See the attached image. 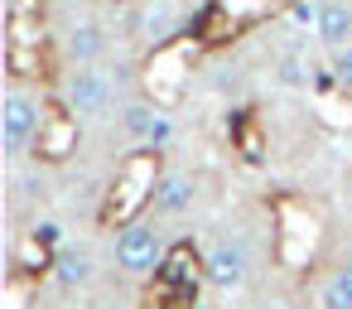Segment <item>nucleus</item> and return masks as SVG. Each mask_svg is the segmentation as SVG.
<instances>
[{"label":"nucleus","instance_id":"nucleus-1","mask_svg":"<svg viewBox=\"0 0 352 309\" xmlns=\"http://www.w3.org/2000/svg\"><path fill=\"white\" fill-rule=\"evenodd\" d=\"M160 150H135L121 169H116V184H111V193H107V203H102V227H131L135 222V213L145 208V203H155V189H160Z\"/></svg>","mask_w":352,"mask_h":309},{"label":"nucleus","instance_id":"nucleus-2","mask_svg":"<svg viewBox=\"0 0 352 309\" xmlns=\"http://www.w3.org/2000/svg\"><path fill=\"white\" fill-rule=\"evenodd\" d=\"M73 116H78V111H73L63 97L44 102V126H39V140H34V155H39V160L58 164V160L73 155V145H78V121H73Z\"/></svg>","mask_w":352,"mask_h":309},{"label":"nucleus","instance_id":"nucleus-3","mask_svg":"<svg viewBox=\"0 0 352 309\" xmlns=\"http://www.w3.org/2000/svg\"><path fill=\"white\" fill-rule=\"evenodd\" d=\"M280 261L285 266H309V256L318 251V217L299 203H280Z\"/></svg>","mask_w":352,"mask_h":309},{"label":"nucleus","instance_id":"nucleus-4","mask_svg":"<svg viewBox=\"0 0 352 309\" xmlns=\"http://www.w3.org/2000/svg\"><path fill=\"white\" fill-rule=\"evenodd\" d=\"M39 126H44V107L25 92H10L6 107H0V131H6V150L20 155V150H34L39 140Z\"/></svg>","mask_w":352,"mask_h":309},{"label":"nucleus","instance_id":"nucleus-5","mask_svg":"<svg viewBox=\"0 0 352 309\" xmlns=\"http://www.w3.org/2000/svg\"><path fill=\"white\" fill-rule=\"evenodd\" d=\"M246 270H251V251H246V242H236V237L212 242L208 256H203V280L217 285V290H236V285L246 280Z\"/></svg>","mask_w":352,"mask_h":309},{"label":"nucleus","instance_id":"nucleus-6","mask_svg":"<svg viewBox=\"0 0 352 309\" xmlns=\"http://www.w3.org/2000/svg\"><path fill=\"white\" fill-rule=\"evenodd\" d=\"M160 261H164V246H160L155 227H145V222L121 227V237H116V266L121 270L145 275V270H160Z\"/></svg>","mask_w":352,"mask_h":309},{"label":"nucleus","instance_id":"nucleus-7","mask_svg":"<svg viewBox=\"0 0 352 309\" xmlns=\"http://www.w3.org/2000/svg\"><path fill=\"white\" fill-rule=\"evenodd\" d=\"M63 102L78 116H102L111 107V78L97 73V68H73L68 83H63Z\"/></svg>","mask_w":352,"mask_h":309},{"label":"nucleus","instance_id":"nucleus-8","mask_svg":"<svg viewBox=\"0 0 352 309\" xmlns=\"http://www.w3.org/2000/svg\"><path fill=\"white\" fill-rule=\"evenodd\" d=\"M58 222H34L30 232H25V242H20V251H15V270H25V275H39V270H54V261H58Z\"/></svg>","mask_w":352,"mask_h":309},{"label":"nucleus","instance_id":"nucleus-9","mask_svg":"<svg viewBox=\"0 0 352 309\" xmlns=\"http://www.w3.org/2000/svg\"><path fill=\"white\" fill-rule=\"evenodd\" d=\"M198 275H203V261H198L188 246L164 251V261H160V270H155L160 290H179L184 299H198Z\"/></svg>","mask_w":352,"mask_h":309},{"label":"nucleus","instance_id":"nucleus-10","mask_svg":"<svg viewBox=\"0 0 352 309\" xmlns=\"http://www.w3.org/2000/svg\"><path fill=\"white\" fill-rule=\"evenodd\" d=\"M314 34H318V44L328 54L342 49V44H352V6H347V0H323V15H318Z\"/></svg>","mask_w":352,"mask_h":309},{"label":"nucleus","instance_id":"nucleus-11","mask_svg":"<svg viewBox=\"0 0 352 309\" xmlns=\"http://www.w3.org/2000/svg\"><path fill=\"white\" fill-rule=\"evenodd\" d=\"M126 131L140 136L145 150H164L169 136H174V126H169V116H164L160 107H131V111H126Z\"/></svg>","mask_w":352,"mask_h":309},{"label":"nucleus","instance_id":"nucleus-12","mask_svg":"<svg viewBox=\"0 0 352 309\" xmlns=\"http://www.w3.org/2000/svg\"><path fill=\"white\" fill-rule=\"evenodd\" d=\"M193 179L188 174H160V189H155V213H164V217H179V213H188L193 208Z\"/></svg>","mask_w":352,"mask_h":309},{"label":"nucleus","instance_id":"nucleus-13","mask_svg":"<svg viewBox=\"0 0 352 309\" xmlns=\"http://www.w3.org/2000/svg\"><path fill=\"white\" fill-rule=\"evenodd\" d=\"M102 49H107L102 25H73V30H68V58H73L78 68H92V63L102 58Z\"/></svg>","mask_w":352,"mask_h":309},{"label":"nucleus","instance_id":"nucleus-14","mask_svg":"<svg viewBox=\"0 0 352 309\" xmlns=\"http://www.w3.org/2000/svg\"><path fill=\"white\" fill-rule=\"evenodd\" d=\"M135 30H140V39L164 44L174 34V6H169V0H150V6L140 10V20H135Z\"/></svg>","mask_w":352,"mask_h":309},{"label":"nucleus","instance_id":"nucleus-15","mask_svg":"<svg viewBox=\"0 0 352 309\" xmlns=\"http://www.w3.org/2000/svg\"><path fill=\"white\" fill-rule=\"evenodd\" d=\"M54 275H58V285H87L92 280V256L87 251H78V246H63L58 251V261H54Z\"/></svg>","mask_w":352,"mask_h":309},{"label":"nucleus","instance_id":"nucleus-16","mask_svg":"<svg viewBox=\"0 0 352 309\" xmlns=\"http://www.w3.org/2000/svg\"><path fill=\"white\" fill-rule=\"evenodd\" d=\"M318 304H323V309H352V266H342V270H333V275L323 280Z\"/></svg>","mask_w":352,"mask_h":309},{"label":"nucleus","instance_id":"nucleus-17","mask_svg":"<svg viewBox=\"0 0 352 309\" xmlns=\"http://www.w3.org/2000/svg\"><path fill=\"white\" fill-rule=\"evenodd\" d=\"M232 136H236L246 160H261V121H256V111H236L232 116Z\"/></svg>","mask_w":352,"mask_h":309},{"label":"nucleus","instance_id":"nucleus-18","mask_svg":"<svg viewBox=\"0 0 352 309\" xmlns=\"http://www.w3.org/2000/svg\"><path fill=\"white\" fill-rule=\"evenodd\" d=\"M314 97H318V111H323L328 126H352V102H347L342 87L338 92H314Z\"/></svg>","mask_w":352,"mask_h":309},{"label":"nucleus","instance_id":"nucleus-19","mask_svg":"<svg viewBox=\"0 0 352 309\" xmlns=\"http://www.w3.org/2000/svg\"><path fill=\"white\" fill-rule=\"evenodd\" d=\"M280 73H285V83H294V87H304V83H314V68L299 58V54H285L280 58Z\"/></svg>","mask_w":352,"mask_h":309},{"label":"nucleus","instance_id":"nucleus-20","mask_svg":"<svg viewBox=\"0 0 352 309\" xmlns=\"http://www.w3.org/2000/svg\"><path fill=\"white\" fill-rule=\"evenodd\" d=\"M150 68H160V73H164V78H160V83H164V92H160V97H164V102H169V97H179V68H184V63H179V58H164V54H160V58H155Z\"/></svg>","mask_w":352,"mask_h":309},{"label":"nucleus","instance_id":"nucleus-21","mask_svg":"<svg viewBox=\"0 0 352 309\" xmlns=\"http://www.w3.org/2000/svg\"><path fill=\"white\" fill-rule=\"evenodd\" d=\"M333 78H338V87L342 92H352V44H342V49H333Z\"/></svg>","mask_w":352,"mask_h":309},{"label":"nucleus","instance_id":"nucleus-22","mask_svg":"<svg viewBox=\"0 0 352 309\" xmlns=\"http://www.w3.org/2000/svg\"><path fill=\"white\" fill-rule=\"evenodd\" d=\"M54 6H78V0H54Z\"/></svg>","mask_w":352,"mask_h":309},{"label":"nucleus","instance_id":"nucleus-23","mask_svg":"<svg viewBox=\"0 0 352 309\" xmlns=\"http://www.w3.org/2000/svg\"><path fill=\"white\" fill-rule=\"evenodd\" d=\"M107 309H121V304H107Z\"/></svg>","mask_w":352,"mask_h":309}]
</instances>
